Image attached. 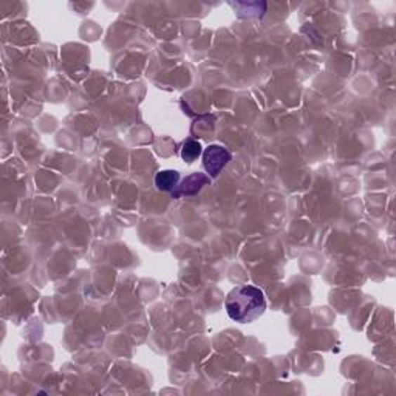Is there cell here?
Returning a JSON list of instances; mask_svg holds the SVG:
<instances>
[{
  "label": "cell",
  "mask_w": 396,
  "mask_h": 396,
  "mask_svg": "<svg viewBox=\"0 0 396 396\" xmlns=\"http://www.w3.org/2000/svg\"><path fill=\"white\" fill-rule=\"evenodd\" d=\"M180 173L177 171H159L155 175V186L163 192H172L178 186Z\"/></svg>",
  "instance_id": "cell-4"
},
{
  "label": "cell",
  "mask_w": 396,
  "mask_h": 396,
  "mask_svg": "<svg viewBox=\"0 0 396 396\" xmlns=\"http://www.w3.org/2000/svg\"><path fill=\"white\" fill-rule=\"evenodd\" d=\"M231 152L226 147L218 146V144H212V146L204 149L203 152V166L209 177L214 178L225 169L226 164L231 161Z\"/></svg>",
  "instance_id": "cell-2"
},
{
  "label": "cell",
  "mask_w": 396,
  "mask_h": 396,
  "mask_svg": "<svg viewBox=\"0 0 396 396\" xmlns=\"http://www.w3.org/2000/svg\"><path fill=\"white\" fill-rule=\"evenodd\" d=\"M225 308L232 321L249 324L263 315L266 301L260 289L253 285H243L227 294Z\"/></svg>",
  "instance_id": "cell-1"
},
{
  "label": "cell",
  "mask_w": 396,
  "mask_h": 396,
  "mask_svg": "<svg viewBox=\"0 0 396 396\" xmlns=\"http://www.w3.org/2000/svg\"><path fill=\"white\" fill-rule=\"evenodd\" d=\"M202 154H203V149H202V144L198 141H187L183 144L181 158L185 159L186 163H194Z\"/></svg>",
  "instance_id": "cell-5"
},
{
  "label": "cell",
  "mask_w": 396,
  "mask_h": 396,
  "mask_svg": "<svg viewBox=\"0 0 396 396\" xmlns=\"http://www.w3.org/2000/svg\"><path fill=\"white\" fill-rule=\"evenodd\" d=\"M211 183V177L206 173H190L189 177H186L181 183H178V186L172 190V198H181V197H194L200 190L208 186Z\"/></svg>",
  "instance_id": "cell-3"
}]
</instances>
